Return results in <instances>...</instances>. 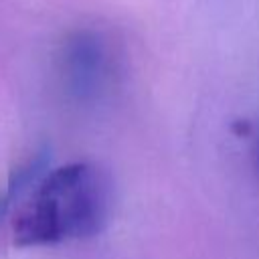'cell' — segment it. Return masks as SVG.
Listing matches in <instances>:
<instances>
[{
    "instance_id": "6da1fadb",
    "label": "cell",
    "mask_w": 259,
    "mask_h": 259,
    "mask_svg": "<svg viewBox=\"0 0 259 259\" xmlns=\"http://www.w3.org/2000/svg\"><path fill=\"white\" fill-rule=\"evenodd\" d=\"M111 184L93 164H65L40 178L12 223L16 247L55 245L101 233L109 221Z\"/></svg>"
},
{
    "instance_id": "7a4b0ae2",
    "label": "cell",
    "mask_w": 259,
    "mask_h": 259,
    "mask_svg": "<svg viewBox=\"0 0 259 259\" xmlns=\"http://www.w3.org/2000/svg\"><path fill=\"white\" fill-rule=\"evenodd\" d=\"M103 67V51L95 36L87 32L75 34L65 49V77L77 95L89 93L99 83Z\"/></svg>"
},
{
    "instance_id": "3957f363",
    "label": "cell",
    "mask_w": 259,
    "mask_h": 259,
    "mask_svg": "<svg viewBox=\"0 0 259 259\" xmlns=\"http://www.w3.org/2000/svg\"><path fill=\"white\" fill-rule=\"evenodd\" d=\"M47 164H49V152L47 150H40L26 164H22L20 168H16L12 172V176H10V180H8V192H6L8 200L12 202L14 198H18L24 192L32 190L40 182V178L45 176Z\"/></svg>"
},
{
    "instance_id": "277c9868",
    "label": "cell",
    "mask_w": 259,
    "mask_h": 259,
    "mask_svg": "<svg viewBox=\"0 0 259 259\" xmlns=\"http://www.w3.org/2000/svg\"><path fill=\"white\" fill-rule=\"evenodd\" d=\"M8 206H10V200H8V196H6V194H2V196H0V221L4 219V214H6Z\"/></svg>"
}]
</instances>
